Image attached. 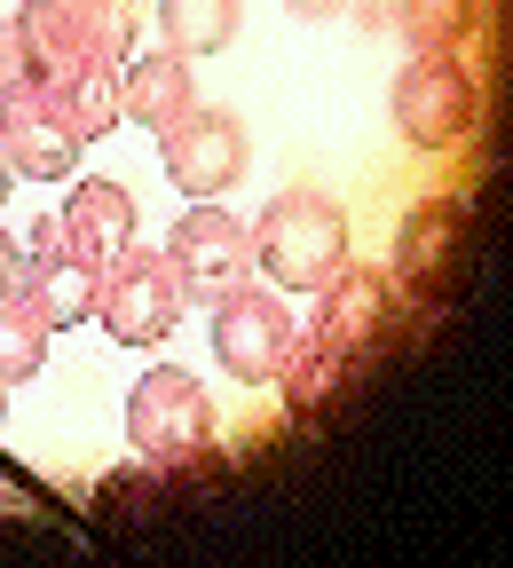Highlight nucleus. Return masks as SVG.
Returning <instances> with one entry per match:
<instances>
[{
	"mask_svg": "<svg viewBox=\"0 0 513 568\" xmlns=\"http://www.w3.org/2000/svg\"><path fill=\"white\" fill-rule=\"evenodd\" d=\"M48 364V316L32 308V293L0 301V387H17Z\"/></svg>",
	"mask_w": 513,
	"mask_h": 568,
	"instance_id": "obj_19",
	"label": "nucleus"
},
{
	"mask_svg": "<svg viewBox=\"0 0 513 568\" xmlns=\"http://www.w3.org/2000/svg\"><path fill=\"white\" fill-rule=\"evenodd\" d=\"M159 159H167V182L190 190V197H213L245 174V126L213 103H190L174 126H159Z\"/></svg>",
	"mask_w": 513,
	"mask_h": 568,
	"instance_id": "obj_8",
	"label": "nucleus"
},
{
	"mask_svg": "<svg viewBox=\"0 0 513 568\" xmlns=\"http://www.w3.org/2000/svg\"><path fill=\"white\" fill-rule=\"evenodd\" d=\"M17 80V40H9V17H0V88Z\"/></svg>",
	"mask_w": 513,
	"mask_h": 568,
	"instance_id": "obj_23",
	"label": "nucleus"
},
{
	"mask_svg": "<svg viewBox=\"0 0 513 568\" xmlns=\"http://www.w3.org/2000/svg\"><path fill=\"white\" fill-rule=\"evenodd\" d=\"M159 32L174 55H213L238 40V0H159Z\"/></svg>",
	"mask_w": 513,
	"mask_h": 568,
	"instance_id": "obj_18",
	"label": "nucleus"
},
{
	"mask_svg": "<svg viewBox=\"0 0 513 568\" xmlns=\"http://www.w3.org/2000/svg\"><path fill=\"white\" fill-rule=\"evenodd\" d=\"M474 24H482V0H395V32L419 55H459Z\"/></svg>",
	"mask_w": 513,
	"mask_h": 568,
	"instance_id": "obj_17",
	"label": "nucleus"
},
{
	"mask_svg": "<svg viewBox=\"0 0 513 568\" xmlns=\"http://www.w3.org/2000/svg\"><path fill=\"white\" fill-rule=\"evenodd\" d=\"M80 24L95 55H127L134 48V0H80Z\"/></svg>",
	"mask_w": 513,
	"mask_h": 568,
	"instance_id": "obj_20",
	"label": "nucleus"
},
{
	"mask_svg": "<svg viewBox=\"0 0 513 568\" xmlns=\"http://www.w3.org/2000/svg\"><path fill=\"white\" fill-rule=\"evenodd\" d=\"M119 103L134 111V126H174V119L198 103V88H190V55L159 48V55L119 63Z\"/></svg>",
	"mask_w": 513,
	"mask_h": 568,
	"instance_id": "obj_13",
	"label": "nucleus"
},
{
	"mask_svg": "<svg viewBox=\"0 0 513 568\" xmlns=\"http://www.w3.org/2000/svg\"><path fill=\"white\" fill-rule=\"evenodd\" d=\"M348 364H355V355H340V347H324V339H292V355L276 364V379H284V410H292V418L332 410L340 387H348Z\"/></svg>",
	"mask_w": 513,
	"mask_h": 568,
	"instance_id": "obj_15",
	"label": "nucleus"
},
{
	"mask_svg": "<svg viewBox=\"0 0 513 568\" xmlns=\"http://www.w3.org/2000/svg\"><path fill=\"white\" fill-rule=\"evenodd\" d=\"M292 9H301V17H340L348 0H292Z\"/></svg>",
	"mask_w": 513,
	"mask_h": 568,
	"instance_id": "obj_24",
	"label": "nucleus"
},
{
	"mask_svg": "<svg viewBox=\"0 0 513 568\" xmlns=\"http://www.w3.org/2000/svg\"><path fill=\"white\" fill-rule=\"evenodd\" d=\"M119 63H127V55H95V48H88L80 63H71V80H63V88H48V95L71 111V126H80L88 142H95V134H111V126L127 119V103H119Z\"/></svg>",
	"mask_w": 513,
	"mask_h": 568,
	"instance_id": "obj_14",
	"label": "nucleus"
},
{
	"mask_svg": "<svg viewBox=\"0 0 513 568\" xmlns=\"http://www.w3.org/2000/svg\"><path fill=\"white\" fill-rule=\"evenodd\" d=\"M292 339H301V324H292V308L276 293H261V284H238V293L213 301V355H222V372H238V379H276Z\"/></svg>",
	"mask_w": 513,
	"mask_h": 568,
	"instance_id": "obj_7",
	"label": "nucleus"
},
{
	"mask_svg": "<svg viewBox=\"0 0 513 568\" xmlns=\"http://www.w3.org/2000/svg\"><path fill=\"white\" fill-rule=\"evenodd\" d=\"M9 40H17V71L32 88H63L71 63L88 55V24H80V0H24L9 17Z\"/></svg>",
	"mask_w": 513,
	"mask_h": 568,
	"instance_id": "obj_9",
	"label": "nucleus"
},
{
	"mask_svg": "<svg viewBox=\"0 0 513 568\" xmlns=\"http://www.w3.org/2000/svg\"><path fill=\"white\" fill-rule=\"evenodd\" d=\"M380 332H388V276L380 268H340L332 284H316L309 339H324L340 355H363V347H380Z\"/></svg>",
	"mask_w": 513,
	"mask_h": 568,
	"instance_id": "obj_10",
	"label": "nucleus"
},
{
	"mask_svg": "<svg viewBox=\"0 0 513 568\" xmlns=\"http://www.w3.org/2000/svg\"><path fill=\"white\" fill-rule=\"evenodd\" d=\"M466 237V205L459 197H426L403 213V230H395V276L411 284V293H434V284L451 276V253Z\"/></svg>",
	"mask_w": 513,
	"mask_h": 568,
	"instance_id": "obj_11",
	"label": "nucleus"
},
{
	"mask_svg": "<svg viewBox=\"0 0 513 568\" xmlns=\"http://www.w3.org/2000/svg\"><path fill=\"white\" fill-rule=\"evenodd\" d=\"M24 253H32V268L71 253V237H63V213H40V222H32V237H24Z\"/></svg>",
	"mask_w": 513,
	"mask_h": 568,
	"instance_id": "obj_22",
	"label": "nucleus"
},
{
	"mask_svg": "<svg viewBox=\"0 0 513 568\" xmlns=\"http://www.w3.org/2000/svg\"><path fill=\"white\" fill-rule=\"evenodd\" d=\"M174 316H182V284H174L167 253H134V245H127V253L103 268L95 324H103L119 347H151V339L174 332Z\"/></svg>",
	"mask_w": 513,
	"mask_h": 568,
	"instance_id": "obj_5",
	"label": "nucleus"
},
{
	"mask_svg": "<svg viewBox=\"0 0 513 568\" xmlns=\"http://www.w3.org/2000/svg\"><path fill=\"white\" fill-rule=\"evenodd\" d=\"M63 237H71V253L88 268H111L134 245V197L119 182H80L71 205H63Z\"/></svg>",
	"mask_w": 513,
	"mask_h": 568,
	"instance_id": "obj_12",
	"label": "nucleus"
},
{
	"mask_svg": "<svg viewBox=\"0 0 513 568\" xmlns=\"http://www.w3.org/2000/svg\"><path fill=\"white\" fill-rule=\"evenodd\" d=\"M474 80L459 55H411L403 80H395V126L419 142V151H459V142L474 134Z\"/></svg>",
	"mask_w": 513,
	"mask_h": 568,
	"instance_id": "obj_4",
	"label": "nucleus"
},
{
	"mask_svg": "<svg viewBox=\"0 0 513 568\" xmlns=\"http://www.w3.org/2000/svg\"><path fill=\"white\" fill-rule=\"evenodd\" d=\"M127 443H134V458H151V466L205 458V443H213L205 387L190 372H174V364H159L151 379H134V395H127Z\"/></svg>",
	"mask_w": 513,
	"mask_h": 568,
	"instance_id": "obj_2",
	"label": "nucleus"
},
{
	"mask_svg": "<svg viewBox=\"0 0 513 568\" xmlns=\"http://www.w3.org/2000/svg\"><path fill=\"white\" fill-rule=\"evenodd\" d=\"M167 268H174V284H182V301L213 308L222 293L253 284V230L238 222V213H222V205L198 197L182 222H174V237H167Z\"/></svg>",
	"mask_w": 513,
	"mask_h": 568,
	"instance_id": "obj_3",
	"label": "nucleus"
},
{
	"mask_svg": "<svg viewBox=\"0 0 513 568\" xmlns=\"http://www.w3.org/2000/svg\"><path fill=\"white\" fill-rule=\"evenodd\" d=\"M24 284H32V253H24V237L0 230V301H17Z\"/></svg>",
	"mask_w": 513,
	"mask_h": 568,
	"instance_id": "obj_21",
	"label": "nucleus"
},
{
	"mask_svg": "<svg viewBox=\"0 0 513 568\" xmlns=\"http://www.w3.org/2000/svg\"><path fill=\"white\" fill-rule=\"evenodd\" d=\"M0 151H9V166L32 174V182H63L71 166H80L88 134L71 126V111H63L48 88L9 80V88H0Z\"/></svg>",
	"mask_w": 513,
	"mask_h": 568,
	"instance_id": "obj_6",
	"label": "nucleus"
},
{
	"mask_svg": "<svg viewBox=\"0 0 513 568\" xmlns=\"http://www.w3.org/2000/svg\"><path fill=\"white\" fill-rule=\"evenodd\" d=\"M9 174H17V166H9V151H0V197H9Z\"/></svg>",
	"mask_w": 513,
	"mask_h": 568,
	"instance_id": "obj_25",
	"label": "nucleus"
},
{
	"mask_svg": "<svg viewBox=\"0 0 513 568\" xmlns=\"http://www.w3.org/2000/svg\"><path fill=\"white\" fill-rule=\"evenodd\" d=\"M253 261L284 284V293H316L348 268V213L324 190H284L261 205V230H253Z\"/></svg>",
	"mask_w": 513,
	"mask_h": 568,
	"instance_id": "obj_1",
	"label": "nucleus"
},
{
	"mask_svg": "<svg viewBox=\"0 0 513 568\" xmlns=\"http://www.w3.org/2000/svg\"><path fill=\"white\" fill-rule=\"evenodd\" d=\"M24 293H32V308L48 316V332H56V324H88L95 301H103V268H88L80 253H63V261H40V268H32Z\"/></svg>",
	"mask_w": 513,
	"mask_h": 568,
	"instance_id": "obj_16",
	"label": "nucleus"
},
{
	"mask_svg": "<svg viewBox=\"0 0 513 568\" xmlns=\"http://www.w3.org/2000/svg\"><path fill=\"white\" fill-rule=\"evenodd\" d=\"M0 410H9V387H0Z\"/></svg>",
	"mask_w": 513,
	"mask_h": 568,
	"instance_id": "obj_26",
	"label": "nucleus"
}]
</instances>
